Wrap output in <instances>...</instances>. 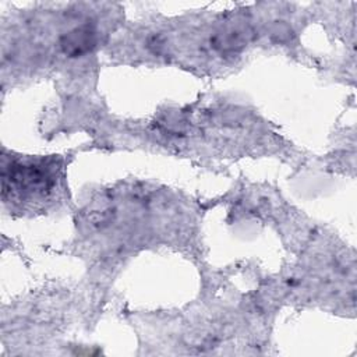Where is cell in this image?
Listing matches in <instances>:
<instances>
[{
  "instance_id": "6da1fadb",
  "label": "cell",
  "mask_w": 357,
  "mask_h": 357,
  "mask_svg": "<svg viewBox=\"0 0 357 357\" xmlns=\"http://www.w3.org/2000/svg\"><path fill=\"white\" fill-rule=\"evenodd\" d=\"M54 184L49 167L42 163L13 162L3 167V197L7 194H45Z\"/></svg>"
}]
</instances>
